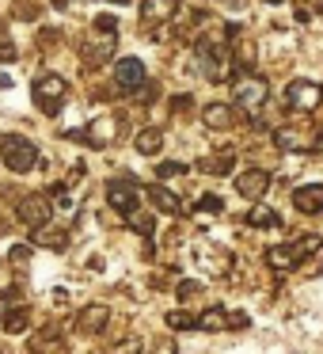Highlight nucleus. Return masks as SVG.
I'll return each mask as SVG.
<instances>
[{"mask_svg":"<svg viewBox=\"0 0 323 354\" xmlns=\"http://www.w3.org/2000/svg\"><path fill=\"white\" fill-rule=\"evenodd\" d=\"M198 209H202V214H221L224 202L217 198V194H206V198H198Z\"/></svg>","mask_w":323,"mask_h":354,"instance_id":"nucleus-28","label":"nucleus"},{"mask_svg":"<svg viewBox=\"0 0 323 354\" xmlns=\"http://www.w3.org/2000/svg\"><path fill=\"white\" fill-rule=\"evenodd\" d=\"M198 328L202 331H228V313L224 308H206L198 316Z\"/></svg>","mask_w":323,"mask_h":354,"instance_id":"nucleus-21","label":"nucleus"},{"mask_svg":"<svg viewBox=\"0 0 323 354\" xmlns=\"http://www.w3.org/2000/svg\"><path fill=\"white\" fill-rule=\"evenodd\" d=\"M95 27H99V31H118V19L115 16H95Z\"/></svg>","mask_w":323,"mask_h":354,"instance_id":"nucleus-33","label":"nucleus"},{"mask_svg":"<svg viewBox=\"0 0 323 354\" xmlns=\"http://www.w3.org/2000/svg\"><path fill=\"white\" fill-rule=\"evenodd\" d=\"M247 328V313H228V331H244Z\"/></svg>","mask_w":323,"mask_h":354,"instance_id":"nucleus-31","label":"nucleus"},{"mask_svg":"<svg viewBox=\"0 0 323 354\" xmlns=\"http://www.w3.org/2000/svg\"><path fill=\"white\" fill-rule=\"evenodd\" d=\"M8 259H12V263H27V259H31V248H27V244H16Z\"/></svg>","mask_w":323,"mask_h":354,"instance_id":"nucleus-32","label":"nucleus"},{"mask_svg":"<svg viewBox=\"0 0 323 354\" xmlns=\"http://www.w3.org/2000/svg\"><path fill=\"white\" fill-rule=\"evenodd\" d=\"M171 107H175V111H190V107H194V100H190V95H179V100L171 103Z\"/></svg>","mask_w":323,"mask_h":354,"instance_id":"nucleus-35","label":"nucleus"},{"mask_svg":"<svg viewBox=\"0 0 323 354\" xmlns=\"http://www.w3.org/2000/svg\"><path fill=\"white\" fill-rule=\"evenodd\" d=\"M183 164H160V168H156V176H164V179H171V176H183Z\"/></svg>","mask_w":323,"mask_h":354,"instance_id":"nucleus-30","label":"nucleus"},{"mask_svg":"<svg viewBox=\"0 0 323 354\" xmlns=\"http://www.w3.org/2000/svg\"><path fill=\"white\" fill-rule=\"evenodd\" d=\"M179 12V0H141V19L145 24H168Z\"/></svg>","mask_w":323,"mask_h":354,"instance_id":"nucleus-16","label":"nucleus"},{"mask_svg":"<svg viewBox=\"0 0 323 354\" xmlns=\"http://www.w3.org/2000/svg\"><path fill=\"white\" fill-rule=\"evenodd\" d=\"M19 57V50H16V42L8 39V35H0V65H12Z\"/></svg>","mask_w":323,"mask_h":354,"instance_id":"nucleus-27","label":"nucleus"},{"mask_svg":"<svg viewBox=\"0 0 323 354\" xmlns=\"http://www.w3.org/2000/svg\"><path fill=\"white\" fill-rule=\"evenodd\" d=\"M126 221H130V229L141 232V236H153V229H156L153 214H141V209H130V214H126Z\"/></svg>","mask_w":323,"mask_h":354,"instance_id":"nucleus-24","label":"nucleus"},{"mask_svg":"<svg viewBox=\"0 0 323 354\" xmlns=\"http://www.w3.org/2000/svg\"><path fill=\"white\" fill-rule=\"evenodd\" d=\"M168 328H171V331H190V328H198V316L175 308V313H168Z\"/></svg>","mask_w":323,"mask_h":354,"instance_id":"nucleus-25","label":"nucleus"},{"mask_svg":"<svg viewBox=\"0 0 323 354\" xmlns=\"http://www.w3.org/2000/svg\"><path fill=\"white\" fill-rule=\"evenodd\" d=\"M54 4H57V8H65V4H69V0H54Z\"/></svg>","mask_w":323,"mask_h":354,"instance_id":"nucleus-37","label":"nucleus"},{"mask_svg":"<svg viewBox=\"0 0 323 354\" xmlns=\"http://www.w3.org/2000/svg\"><path fill=\"white\" fill-rule=\"evenodd\" d=\"M50 214H54V206H50V194H27V198H19V206H16V217H19L23 225H31V229L46 225Z\"/></svg>","mask_w":323,"mask_h":354,"instance_id":"nucleus-7","label":"nucleus"},{"mask_svg":"<svg viewBox=\"0 0 323 354\" xmlns=\"http://www.w3.org/2000/svg\"><path fill=\"white\" fill-rule=\"evenodd\" d=\"M315 153H320V156H323V138H315Z\"/></svg>","mask_w":323,"mask_h":354,"instance_id":"nucleus-36","label":"nucleus"},{"mask_svg":"<svg viewBox=\"0 0 323 354\" xmlns=\"http://www.w3.org/2000/svg\"><path fill=\"white\" fill-rule=\"evenodd\" d=\"M293 206H297L300 214H320L323 209V183L297 187V191H293Z\"/></svg>","mask_w":323,"mask_h":354,"instance_id":"nucleus-15","label":"nucleus"},{"mask_svg":"<svg viewBox=\"0 0 323 354\" xmlns=\"http://www.w3.org/2000/svg\"><path fill=\"white\" fill-rule=\"evenodd\" d=\"M35 248H54V252H65V248H69V236H65L61 229H46V225H39V229H35Z\"/></svg>","mask_w":323,"mask_h":354,"instance_id":"nucleus-20","label":"nucleus"},{"mask_svg":"<svg viewBox=\"0 0 323 354\" xmlns=\"http://www.w3.org/2000/svg\"><path fill=\"white\" fill-rule=\"evenodd\" d=\"M115 84H118V92H141V84H145V65L137 57H122L115 65Z\"/></svg>","mask_w":323,"mask_h":354,"instance_id":"nucleus-10","label":"nucleus"},{"mask_svg":"<svg viewBox=\"0 0 323 354\" xmlns=\"http://www.w3.org/2000/svg\"><path fill=\"white\" fill-rule=\"evenodd\" d=\"M133 149H137L141 156H156L164 149V133L156 130V126H148V130H141L137 138H133Z\"/></svg>","mask_w":323,"mask_h":354,"instance_id":"nucleus-19","label":"nucleus"},{"mask_svg":"<svg viewBox=\"0 0 323 354\" xmlns=\"http://www.w3.org/2000/svg\"><path fill=\"white\" fill-rule=\"evenodd\" d=\"M31 95H35V107H39L42 115H57V111L65 107V100H69V84L50 73V77H39L31 84Z\"/></svg>","mask_w":323,"mask_h":354,"instance_id":"nucleus-2","label":"nucleus"},{"mask_svg":"<svg viewBox=\"0 0 323 354\" xmlns=\"http://www.w3.org/2000/svg\"><path fill=\"white\" fill-rule=\"evenodd\" d=\"M115 4H130V0H115Z\"/></svg>","mask_w":323,"mask_h":354,"instance_id":"nucleus-39","label":"nucleus"},{"mask_svg":"<svg viewBox=\"0 0 323 354\" xmlns=\"http://www.w3.org/2000/svg\"><path fill=\"white\" fill-rule=\"evenodd\" d=\"M266 4H285V0H266Z\"/></svg>","mask_w":323,"mask_h":354,"instance_id":"nucleus-38","label":"nucleus"},{"mask_svg":"<svg viewBox=\"0 0 323 354\" xmlns=\"http://www.w3.org/2000/svg\"><path fill=\"white\" fill-rule=\"evenodd\" d=\"M202 293V282H179V297H194Z\"/></svg>","mask_w":323,"mask_h":354,"instance_id":"nucleus-34","label":"nucleus"},{"mask_svg":"<svg viewBox=\"0 0 323 354\" xmlns=\"http://www.w3.org/2000/svg\"><path fill=\"white\" fill-rule=\"evenodd\" d=\"M137 194H141V187H137V179H130V176L110 179V183H107V202L118 209V214L137 209Z\"/></svg>","mask_w":323,"mask_h":354,"instance_id":"nucleus-6","label":"nucleus"},{"mask_svg":"<svg viewBox=\"0 0 323 354\" xmlns=\"http://www.w3.org/2000/svg\"><path fill=\"white\" fill-rule=\"evenodd\" d=\"M145 194H148V202H153L160 214H171L175 217L179 209H183V202H179V194L175 191H168L164 183H153V187H145Z\"/></svg>","mask_w":323,"mask_h":354,"instance_id":"nucleus-17","label":"nucleus"},{"mask_svg":"<svg viewBox=\"0 0 323 354\" xmlns=\"http://www.w3.org/2000/svg\"><path fill=\"white\" fill-rule=\"evenodd\" d=\"M247 225H255V229H277V225H282V217H277L270 206H255L251 214H247Z\"/></svg>","mask_w":323,"mask_h":354,"instance_id":"nucleus-22","label":"nucleus"},{"mask_svg":"<svg viewBox=\"0 0 323 354\" xmlns=\"http://www.w3.org/2000/svg\"><path fill=\"white\" fill-rule=\"evenodd\" d=\"M274 145L277 149H315V133L308 130V126H282V130H274Z\"/></svg>","mask_w":323,"mask_h":354,"instance_id":"nucleus-12","label":"nucleus"},{"mask_svg":"<svg viewBox=\"0 0 323 354\" xmlns=\"http://www.w3.org/2000/svg\"><path fill=\"white\" fill-rule=\"evenodd\" d=\"M0 160L8 164V171L23 176V171H31L39 164V149H35V141L19 138V133H4L0 138Z\"/></svg>","mask_w":323,"mask_h":354,"instance_id":"nucleus-1","label":"nucleus"},{"mask_svg":"<svg viewBox=\"0 0 323 354\" xmlns=\"http://www.w3.org/2000/svg\"><path fill=\"white\" fill-rule=\"evenodd\" d=\"M323 103V84L315 80H293L285 88V107L289 111H315Z\"/></svg>","mask_w":323,"mask_h":354,"instance_id":"nucleus-4","label":"nucleus"},{"mask_svg":"<svg viewBox=\"0 0 323 354\" xmlns=\"http://www.w3.org/2000/svg\"><path fill=\"white\" fill-rule=\"evenodd\" d=\"M107 324H110L107 305H88V308H80V316H77V331H84V335H99Z\"/></svg>","mask_w":323,"mask_h":354,"instance_id":"nucleus-14","label":"nucleus"},{"mask_svg":"<svg viewBox=\"0 0 323 354\" xmlns=\"http://www.w3.org/2000/svg\"><path fill=\"white\" fill-rule=\"evenodd\" d=\"M232 168V153H224L221 160H202V171H228Z\"/></svg>","mask_w":323,"mask_h":354,"instance_id":"nucleus-29","label":"nucleus"},{"mask_svg":"<svg viewBox=\"0 0 323 354\" xmlns=\"http://www.w3.org/2000/svg\"><path fill=\"white\" fill-rule=\"evenodd\" d=\"M19 305H23V290H16V286H12V290H4V293H0V320H4L12 308H19Z\"/></svg>","mask_w":323,"mask_h":354,"instance_id":"nucleus-26","label":"nucleus"},{"mask_svg":"<svg viewBox=\"0 0 323 354\" xmlns=\"http://www.w3.org/2000/svg\"><path fill=\"white\" fill-rule=\"evenodd\" d=\"M69 138H80V141H88L92 149H107L110 141L118 138V118H110V115H99L88 130H77V133H69Z\"/></svg>","mask_w":323,"mask_h":354,"instance_id":"nucleus-8","label":"nucleus"},{"mask_svg":"<svg viewBox=\"0 0 323 354\" xmlns=\"http://www.w3.org/2000/svg\"><path fill=\"white\" fill-rule=\"evenodd\" d=\"M198 57H202V69H206L209 80H224L228 77V50H224V42H202L198 46Z\"/></svg>","mask_w":323,"mask_h":354,"instance_id":"nucleus-5","label":"nucleus"},{"mask_svg":"<svg viewBox=\"0 0 323 354\" xmlns=\"http://www.w3.org/2000/svg\"><path fill=\"white\" fill-rule=\"evenodd\" d=\"M236 191L244 194V198L259 202L262 194L270 191V171H262V168H247V171H239V176H236Z\"/></svg>","mask_w":323,"mask_h":354,"instance_id":"nucleus-11","label":"nucleus"},{"mask_svg":"<svg viewBox=\"0 0 323 354\" xmlns=\"http://www.w3.org/2000/svg\"><path fill=\"white\" fill-rule=\"evenodd\" d=\"M266 95H270V88L262 77H239L236 80V103L244 111H259L266 103Z\"/></svg>","mask_w":323,"mask_h":354,"instance_id":"nucleus-9","label":"nucleus"},{"mask_svg":"<svg viewBox=\"0 0 323 354\" xmlns=\"http://www.w3.org/2000/svg\"><path fill=\"white\" fill-rule=\"evenodd\" d=\"M95 31H99V27H95ZM115 39H118V31H99V42H88V46H84V65H88V69H99V65L110 62Z\"/></svg>","mask_w":323,"mask_h":354,"instance_id":"nucleus-13","label":"nucleus"},{"mask_svg":"<svg viewBox=\"0 0 323 354\" xmlns=\"http://www.w3.org/2000/svg\"><path fill=\"white\" fill-rule=\"evenodd\" d=\"M315 248H323V236H312V240H297V244H282V248H270L266 259L274 270H293L300 267V259H304L308 252H315Z\"/></svg>","mask_w":323,"mask_h":354,"instance_id":"nucleus-3","label":"nucleus"},{"mask_svg":"<svg viewBox=\"0 0 323 354\" xmlns=\"http://www.w3.org/2000/svg\"><path fill=\"white\" fill-rule=\"evenodd\" d=\"M27 328H31V313H27L23 305H19L16 313H8V316H4V331H12V335H23Z\"/></svg>","mask_w":323,"mask_h":354,"instance_id":"nucleus-23","label":"nucleus"},{"mask_svg":"<svg viewBox=\"0 0 323 354\" xmlns=\"http://www.w3.org/2000/svg\"><path fill=\"white\" fill-rule=\"evenodd\" d=\"M202 118H206L209 130H232V122H236V115H232L228 103H209V107L202 111Z\"/></svg>","mask_w":323,"mask_h":354,"instance_id":"nucleus-18","label":"nucleus"}]
</instances>
